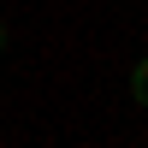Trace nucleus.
<instances>
[{
  "instance_id": "1",
  "label": "nucleus",
  "mask_w": 148,
  "mask_h": 148,
  "mask_svg": "<svg viewBox=\"0 0 148 148\" xmlns=\"http://www.w3.org/2000/svg\"><path fill=\"white\" fill-rule=\"evenodd\" d=\"M130 95H136V101L148 107V59H142V65H136V71H130Z\"/></svg>"
},
{
  "instance_id": "2",
  "label": "nucleus",
  "mask_w": 148,
  "mask_h": 148,
  "mask_svg": "<svg viewBox=\"0 0 148 148\" xmlns=\"http://www.w3.org/2000/svg\"><path fill=\"white\" fill-rule=\"evenodd\" d=\"M0 47H6V30H0Z\"/></svg>"
}]
</instances>
